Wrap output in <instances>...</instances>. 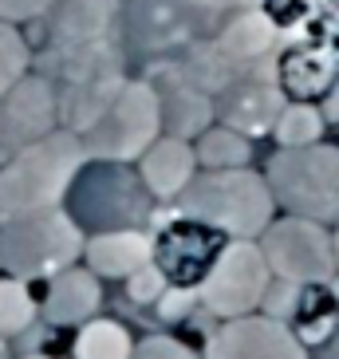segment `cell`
I'll return each instance as SVG.
<instances>
[{
  "mask_svg": "<svg viewBox=\"0 0 339 359\" xmlns=\"http://www.w3.org/2000/svg\"><path fill=\"white\" fill-rule=\"evenodd\" d=\"M83 162V138L67 127L20 147L0 170V217H20V213L60 205L71 194Z\"/></svg>",
  "mask_w": 339,
  "mask_h": 359,
  "instance_id": "1",
  "label": "cell"
},
{
  "mask_svg": "<svg viewBox=\"0 0 339 359\" xmlns=\"http://www.w3.org/2000/svg\"><path fill=\"white\" fill-rule=\"evenodd\" d=\"M48 64L55 67L60 79V115L64 127L83 135L87 127H95L103 111L118 99V91L127 87L123 75V55H118V40H75V43H52Z\"/></svg>",
  "mask_w": 339,
  "mask_h": 359,
  "instance_id": "2",
  "label": "cell"
},
{
  "mask_svg": "<svg viewBox=\"0 0 339 359\" xmlns=\"http://www.w3.org/2000/svg\"><path fill=\"white\" fill-rule=\"evenodd\" d=\"M178 213L193 222L213 225L225 237L256 241L272 225L276 198L268 190V178L253 174L249 166L237 170H205L178 194Z\"/></svg>",
  "mask_w": 339,
  "mask_h": 359,
  "instance_id": "3",
  "label": "cell"
},
{
  "mask_svg": "<svg viewBox=\"0 0 339 359\" xmlns=\"http://www.w3.org/2000/svg\"><path fill=\"white\" fill-rule=\"evenodd\" d=\"M87 237L71 213L60 205L52 210L0 217V269L8 276L32 280V276H55L79 264Z\"/></svg>",
  "mask_w": 339,
  "mask_h": 359,
  "instance_id": "4",
  "label": "cell"
},
{
  "mask_svg": "<svg viewBox=\"0 0 339 359\" xmlns=\"http://www.w3.org/2000/svg\"><path fill=\"white\" fill-rule=\"evenodd\" d=\"M265 178L276 205H284L288 213L319 225H339V147L312 142L276 150Z\"/></svg>",
  "mask_w": 339,
  "mask_h": 359,
  "instance_id": "5",
  "label": "cell"
},
{
  "mask_svg": "<svg viewBox=\"0 0 339 359\" xmlns=\"http://www.w3.org/2000/svg\"><path fill=\"white\" fill-rule=\"evenodd\" d=\"M87 158L95 162H134L150 150L154 138H162V95L150 79H130L118 99L103 111L95 127L83 135Z\"/></svg>",
  "mask_w": 339,
  "mask_h": 359,
  "instance_id": "6",
  "label": "cell"
},
{
  "mask_svg": "<svg viewBox=\"0 0 339 359\" xmlns=\"http://www.w3.org/2000/svg\"><path fill=\"white\" fill-rule=\"evenodd\" d=\"M268 285H272V269L261 253V241L229 237L205 280L198 285V296L217 320H241L265 304Z\"/></svg>",
  "mask_w": 339,
  "mask_h": 359,
  "instance_id": "7",
  "label": "cell"
},
{
  "mask_svg": "<svg viewBox=\"0 0 339 359\" xmlns=\"http://www.w3.org/2000/svg\"><path fill=\"white\" fill-rule=\"evenodd\" d=\"M261 253L276 280H288V285H328L335 276V245H331L328 225L296 217V213H288L280 222L272 217V225L261 233Z\"/></svg>",
  "mask_w": 339,
  "mask_h": 359,
  "instance_id": "8",
  "label": "cell"
},
{
  "mask_svg": "<svg viewBox=\"0 0 339 359\" xmlns=\"http://www.w3.org/2000/svg\"><path fill=\"white\" fill-rule=\"evenodd\" d=\"M261 0H130V32L154 52L162 48H190L198 36L221 28L229 8H253Z\"/></svg>",
  "mask_w": 339,
  "mask_h": 359,
  "instance_id": "9",
  "label": "cell"
},
{
  "mask_svg": "<svg viewBox=\"0 0 339 359\" xmlns=\"http://www.w3.org/2000/svg\"><path fill=\"white\" fill-rule=\"evenodd\" d=\"M205 359H307L304 339L276 316L225 320L205 344Z\"/></svg>",
  "mask_w": 339,
  "mask_h": 359,
  "instance_id": "10",
  "label": "cell"
},
{
  "mask_svg": "<svg viewBox=\"0 0 339 359\" xmlns=\"http://www.w3.org/2000/svg\"><path fill=\"white\" fill-rule=\"evenodd\" d=\"M284 87H280V75L276 67H261L253 75H237L233 83L217 91V115H221L225 127L241 130V135H268L276 127V118L284 111Z\"/></svg>",
  "mask_w": 339,
  "mask_h": 359,
  "instance_id": "11",
  "label": "cell"
},
{
  "mask_svg": "<svg viewBox=\"0 0 339 359\" xmlns=\"http://www.w3.org/2000/svg\"><path fill=\"white\" fill-rule=\"evenodd\" d=\"M221 237L225 233H217L213 225L181 217L178 225H170L166 233L154 237V264L166 273L170 285L198 288L221 253Z\"/></svg>",
  "mask_w": 339,
  "mask_h": 359,
  "instance_id": "12",
  "label": "cell"
},
{
  "mask_svg": "<svg viewBox=\"0 0 339 359\" xmlns=\"http://www.w3.org/2000/svg\"><path fill=\"white\" fill-rule=\"evenodd\" d=\"M60 118V95L48 75H24L8 95L0 99V138L12 150L52 135Z\"/></svg>",
  "mask_w": 339,
  "mask_h": 359,
  "instance_id": "13",
  "label": "cell"
},
{
  "mask_svg": "<svg viewBox=\"0 0 339 359\" xmlns=\"http://www.w3.org/2000/svg\"><path fill=\"white\" fill-rule=\"evenodd\" d=\"M103 308V288H99V276L87 269V264H71L64 273H55L48 280V292H43V320L55 327H71V324H87L95 320V312Z\"/></svg>",
  "mask_w": 339,
  "mask_h": 359,
  "instance_id": "14",
  "label": "cell"
},
{
  "mask_svg": "<svg viewBox=\"0 0 339 359\" xmlns=\"http://www.w3.org/2000/svg\"><path fill=\"white\" fill-rule=\"evenodd\" d=\"M138 178L150 190V198H178L193 178H198V154H193V142L174 135H162L150 142V150L138 158Z\"/></svg>",
  "mask_w": 339,
  "mask_h": 359,
  "instance_id": "15",
  "label": "cell"
},
{
  "mask_svg": "<svg viewBox=\"0 0 339 359\" xmlns=\"http://www.w3.org/2000/svg\"><path fill=\"white\" fill-rule=\"evenodd\" d=\"M83 261L95 276H111V280H127L130 273H138L142 264L154 261V237H146L142 229H103L95 233L83 249Z\"/></svg>",
  "mask_w": 339,
  "mask_h": 359,
  "instance_id": "16",
  "label": "cell"
},
{
  "mask_svg": "<svg viewBox=\"0 0 339 359\" xmlns=\"http://www.w3.org/2000/svg\"><path fill=\"white\" fill-rule=\"evenodd\" d=\"M217 48H221L237 67H253V64H268L272 55V43H276V24L268 12L253 8H237L229 20L217 28Z\"/></svg>",
  "mask_w": 339,
  "mask_h": 359,
  "instance_id": "17",
  "label": "cell"
},
{
  "mask_svg": "<svg viewBox=\"0 0 339 359\" xmlns=\"http://www.w3.org/2000/svg\"><path fill=\"white\" fill-rule=\"evenodd\" d=\"M118 0H60L52 20V43L106 40L118 32Z\"/></svg>",
  "mask_w": 339,
  "mask_h": 359,
  "instance_id": "18",
  "label": "cell"
},
{
  "mask_svg": "<svg viewBox=\"0 0 339 359\" xmlns=\"http://www.w3.org/2000/svg\"><path fill=\"white\" fill-rule=\"evenodd\" d=\"M162 95V135L174 138H198L209 130L217 107H213V95H205L202 87L186 83V79H174L170 91H158Z\"/></svg>",
  "mask_w": 339,
  "mask_h": 359,
  "instance_id": "19",
  "label": "cell"
},
{
  "mask_svg": "<svg viewBox=\"0 0 339 359\" xmlns=\"http://www.w3.org/2000/svg\"><path fill=\"white\" fill-rule=\"evenodd\" d=\"M335 72H339V60L331 52H324V48H296V52H288L276 64L280 87H288L296 99L324 95L335 83Z\"/></svg>",
  "mask_w": 339,
  "mask_h": 359,
  "instance_id": "20",
  "label": "cell"
},
{
  "mask_svg": "<svg viewBox=\"0 0 339 359\" xmlns=\"http://www.w3.org/2000/svg\"><path fill=\"white\" fill-rule=\"evenodd\" d=\"M193 154H198V166L205 170H237V166H249L253 147H249V135L221 123V127H209L205 135H198Z\"/></svg>",
  "mask_w": 339,
  "mask_h": 359,
  "instance_id": "21",
  "label": "cell"
},
{
  "mask_svg": "<svg viewBox=\"0 0 339 359\" xmlns=\"http://www.w3.org/2000/svg\"><path fill=\"white\" fill-rule=\"evenodd\" d=\"M324 111H319L312 99H292V103H284V111H280V118H276V147L280 150H292V147H312V142H319L324 138Z\"/></svg>",
  "mask_w": 339,
  "mask_h": 359,
  "instance_id": "22",
  "label": "cell"
},
{
  "mask_svg": "<svg viewBox=\"0 0 339 359\" xmlns=\"http://www.w3.org/2000/svg\"><path fill=\"white\" fill-rule=\"evenodd\" d=\"M134 339L118 320H87L75 339V359H130Z\"/></svg>",
  "mask_w": 339,
  "mask_h": 359,
  "instance_id": "23",
  "label": "cell"
},
{
  "mask_svg": "<svg viewBox=\"0 0 339 359\" xmlns=\"http://www.w3.org/2000/svg\"><path fill=\"white\" fill-rule=\"evenodd\" d=\"M40 304L28 292V280L20 276H0V339L4 336H20L36 324Z\"/></svg>",
  "mask_w": 339,
  "mask_h": 359,
  "instance_id": "24",
  "label": "cell"
},
{
  "mask_svg": "<svg viewBox=\"0 0 339 359\" xmlns=\"http://www.w3.org/2000/svg\"><path fill=\"white\" fill-rule=\"evenodd\" d=\"M28 64H32V52H28L24 36L16 32L12 20H0V99L28 75Z\"/></svg>",
  "mask_w": 339,
  "mask_h": 359,
  "instance_id": "25",
  "label": "cell"
},
{
  "mask_svg": "<svg viewBox=\"0 0 339 359\" xmlns=\"http://www.w3.org/2000/svg\"><path fill=\"white\" fill-rule=\"evenodd\" d=\"M166 288H170V280H166V273H162L154 261L142 264L138 273L127 276V292H130L134 304H158V296L166 292Z\"/></svg>",
  "mask_w": 339,
  "mask_h": 359,
  "instance_id": "26",
  "label": "cell"
},
{
  "mask_svg": "<svg viewBox=\"0 0 339 359\" xmlns=\"http://www.w3.org/2000/svg\"><path fill=\"white\" fill-rule=\"evenodd\" d=\"M202 296H198V288H186V285H170L166 292L158 296V316L166 320V324H178V320L190 316V308L198 304Z\"/></svg>",
  "mask_w": 339,
  "mask_h": 359,
  "instance_id": "27",
  "label": "cell"
},
{
  "mask_svg": "<svg viewBox=\"0 0 339 359\" xmlns=\"http://www.w3.org/2000/svg\"><path fill=\"white\" fill-rule=\"evenodd\" d=\"M130 359H198V355L170 336H146L142 344H134V355Z\"/></svg>",
  "mask_w": 339,
  "mask_h": 359,
  "instance_id": "28",
  "label": "cell"
},
{
  "mask_svg": "<svg viewBox=\"0 0 339 359\" xmlns=\"http://www.w3.org/2000/svg\"><path fill=\"white\" fill-rule=\"evenodd\" d=\"M60 0H0V20H32V16H43L48 8H55Z\"/></svg>",
  "mask_w": 339,
  "mask_h": 359,
  "instance_id": "29",
  "label": "cell"
},
{
  "mask_svg": "<svg viewBox=\"0 0 339 359\" xmlns=\"http://www.w3.org/2000/svg\"><path fill=\"white\" fill-rule=\"evenodd\" d=\"M331 245H335V273H339V229L331 233Z\"/></svg>",
  "mask_w": 339,
  "mask_h": 359,
  "instance_id": "30",
  "label": "cell"
},
{
  "mask_svg": "<svg viewBox=\"0 0 339 359\" xmlns=\"http://www.w3.org/2000/svg\"><path fill=\"white\" fill-rule=\"evenodd\" d=\"M331 292H335V296H331V300H335V308H339V280H335V285H331Z\"/></svg>",
  "mask_w": 339,
  "mask_h": 359,
  "instance_id": "31",
  "label": "cell"
},
{
  "mask_svg": "<svg viewBox=\"0 0 339 359\" xmlns=\"http://www.w3.org/2000/svg\"><path fill=\"white\" fill-rule=\"evenodd\" d=\"M24 359H55V355H24Z\"/></svg>",
  "mask_w": 339,
  "mask_h": 359,
  "instance_id": "32",
  "label": "cell"
},
{
  "mask_svg": "<svg viewBox=\"0 0 339 359\" xmlns=\"http://www.w3.org/2000/svg\"><path fill=\"white\" fill-rule=\"evenodd\" d=\"M0 359H8V351H4V344H0Z\"/></svg>",
  "mask_w": 339,
  "mask_h": 359,
  "instance_id": "33",
  "label": "cell"
}]
</instances>
